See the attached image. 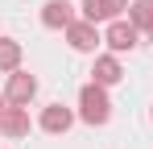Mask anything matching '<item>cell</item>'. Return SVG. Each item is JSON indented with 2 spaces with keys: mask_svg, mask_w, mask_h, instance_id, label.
I'll return each mask as SVG.
<instances>
[{
  "mask_svg": "<svg viewBox=\"0 0 153 149\" xmlns=\"http://www.w3.org/2000/svg\"><path fill=\"white\" fill-rule=\"evenodd\" d=\"M66 42H71V50H95L103 42L100 37V29H95V21H75V25H66Z\"/></svg>",
  "mask_w": 153,
  "mask_h": 149,
  "instance_id": "4",
  "label": "cell"
},
{
  "mask_svg": "<svg viewBox=\"0 0 153 149\" xmlns=\"http://www.w3.org/2000/svg\"><path fill=\"white\" fill-rule=\"evenodd\" d=\"M108 116H112L108 91H103L100 83H87V87L79 91V120L83 124H108Z\"/></svg>",
  "mask_w": 153,
  "mask_h": 149,
  "instance_id": "1",
  "label": "cell"
},
{
  "mask_svg": "<svg viewBox=\"0 0 153 149\" xmlns=\"http://www.w3.org/2000/svg\"><path fill=\"white\" fill-rule=\"evenodd\" d=\"M128 21L137 25V29H149L153 25V0H132L128 4Z\"/></svg>",
  "mask_w": 153,
  "mask_h": 149,
  "instance_id": "10",
  "label": "cell"
},
{
  "mask_svg": "<svg viewBox=\"0 0 153 149\" xmlns=\"http://www.w3.org/2000/svg\"><path fill=\"white\" fill-rule=\"evenodd\" d=\"M128 8V0H103V13H108V21H120V13Z\"/></svg>",
  "mask_w": 153,
  "mask_h": 149,
  "instance_id": "11",
  "label": "cell"
},
{
  "mask_svg": "<svg viewBox=\"0 0 153 149\" xmlns=\"http://www.w3.org/2000/svg\"><path fill=\"white\" fill-rule=\"evenodd\" d=\"M145 33H149V42H153V25H149V29H145Z\"/></svg>",
  "mask_w": 153,
  "mask_h": 149,
  "instance_id": "13",
  "label": "cell"
},
{
  "mask_svg": "<svg viewBox=\"0 0 153 149\" xmlns=\"http://www.w3.org/2000/svg\"><path fill=\"white\" fill-rule=\"evenodd\" d=\"M4 108H8V95H4V91H0V116H4Z\"/></svg>",
  "mask_w": 153,
  "mask_h": 149,
  "instance_id": "12",
  "label": "cell"
},
{
  "mask_svg": "<svg viewBox=\"0 0 153 149\" xmlns=\"http://www.w3.org/2000/svg\"><path fill=\"white\" fill-rule=\"evenodd\" d=\"M75 4H66V0H46V8H42V25L46 29H66V25H75Z\"/></svg>",
  "mask_w": 153,
  "mask_h": 149,
  "instance_id": "5",
  "label": "cell"
},
{
  "mask_svg": "<svg viewBox=\"0 0 153 149\" xmlns=\"http://www.w3.org/2000/svg\"><path fill=\"white\" fill-rule=\"evenodd\" d=\"M0 71H21V42L13 37H0Z\"/></svg>",
  "mask_w": 153,
  "mask_h": 149,
  "instance_id": "9",
  "label": "cell"
},
{
  "mask_svg": "<svg viewBox=\"0 0 153 149\" xmlns=\"http://www.w3.org/2000/svg\"><path fill=\"white\" fill-rule=\"evenodd\" d=\"M137 37H141V29H137L132 21H112L108 33H103V42H108L112 54H128V50L137 46Z\"/></svg>",
  "mask_w": 153,
  "mask_h": 149,
  "instance_id": "2",
  "label": "cell"
},
{
  "mask_svg": "<svg viewBox=\"0 0 153 149\" xmlns=\"http://www.w3.org/2000/svg\"><path fill=\"white\" fill-rule=\"evenodd\" d=\"M42 128H46V133H54V137H58V133H66V128H71V124H75V112H71V108H62V104H50V108H42Z\"/></svg>",
  "mask_w": 153,
  "mask_h": 149,
  "instance_id": "7",
  "label": "cell"
},
{
  "mask_svg": "<svg viewBox=\"0 0 153 149\" xmlns=\"http://www.w3.org/2000/svg\"><path fill=\"white\" fill-rule=\"evenodd\" d=\"M91 83H100V87H112V83H120L124 79V71H120V58L116 54H100L95 58V66H91Z\"/></svg>",
  "mask_w": 153,
  "mask_h": 149,
  "instance_id": "6",
  "label": "cell"
},
{
  "mask_svg": "<svg viewBox=\"0 0 153 149\" xmlns=\"http://www.w3.org/2000/svg\"><path fill=\"white\" fill-rule=\"evenodd\" d=\"M4 95H8V104H17V108H25L29 99L37 95V79L25 71H13L8 74V87H4Z\"/></svg>",
  "mask_w": 153,
  "mask_h": 149,
  "instance_id": "3",
  "label": "cell"
},
{
  "mask_svg": "<svg viewBox=\"0 0 153 149\" xmlns=\"http://www.w3.org/2000/svg\"><path fill=\"white\" fill-rule=\"evenodd\" d=\"M0 133H4V137H25L29 133V112L17 108V104H8L4 116H0Z\"/></svg>",
  "mask_w": 153,
  "mask_h": 149,
  "instance_id": "8",
  "label": "cell"
}]
</instances>
